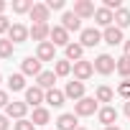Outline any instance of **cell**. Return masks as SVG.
<instances>
[{
    "instance_id": "7a4b0ae2",
    "label": "cell",
    "mask_w": 130,
    "mask_h": 130,
    "mask_svg": "<svg viewBox=\"0 0 130 130\" xmlns=\"http://www.w3.org/2000/svg\"><path fill=\"white\" fill-rule=\"evenodd\" d=\"M115 67H117V61L110 56V54H100L97 59H94V72H100V74H112L115 72Z\"/></svg>"
},
{
    "instance_id": "ba28073f",
    "label": "cell",
    "mask_w": 130,
    "mask_h": 130,
    "mask_svg": "<svg viewBox=\"0 0 130 130\" xmlns=\"http://www.w3.org/2000/svg\"><path fill=\"white\" fill-rule=\"evenodd\" d=\"M8 38H10L13 43H23V41H28V38H31V31H28L23 23H13V26H10V31H8Z\"/></svg>"
},
{
    "instance_id": "4316f807",
    "label": "cell",
    "mask_w": 130,
    "mask_h": 130,
    "mask_svg": "<svg viewBox=\"0 0 130 130\" xmlns=\"http://www.w3.org/2000/svg\"><path fill=\"white\" fill-rule=\"evenodd\" d=\"M115 72H117L122 79H130V59H127V56H120V59H117Z\"/></svg>"
},
{
    "instance_id": "2e32d148",
    "label": "cell",
    "mask_w": 130,
    "mask_h": 130,
    "mask_svg": "<svg viewBox=\"0 0 130 130\" xmlns=\"http://www.w3.org/2000/svg\"><path fill=\"white\" fill-rule=\"evenodd\" d=\"M28 31H31V38H33V41H38V43H43V41L51 36V28H48V23H33Z\"/></svg>"
},
{
    "instance_id": "8fae6325",
    "label": "cell",
    "mask_w": 130,
    "mask_h": 130,
    "mask_svg": "<svg viewBox=\"0 0 130 130\" xmlns=\"http://www.w3.org/2000/svg\"><path fill=\"white\" fill-rule=\"evenodd\" d=\"M48 13H51V10H48L46 3H33V8H31L28 15H31L33 23H46V21H48Z\"/></svg>"
},
{
    "instance_id": "44dd1931",
    "label": "cell",
    "mask_w": 130,
    "mask_h": 130,
    "mask_svg": "<svg viewBox=\"0 0 130 130\" xmlns=\"http://www.w3.org/2000/svg\"><path fill=\"white\" fill-rule=\"evenodd\" d=\"M64 100H67V94H64L61 89H56V87L46 92V102H48L51 107H61V105H64Z\"/></svg>"
},
{
    "instance_id": "e0dca14e",
    "label": "cell",
    "mask_w": 130,
    "mask_h": 130,
    "mask_svg": "<svg viewBox=\"0 0 130 130\" xmlns=\"http://www.w3.org/2000/svg\"><path fill=\"white\" fill-rule=\"evenodd\" d=\"M56 127H59V130H77V127H79L77 115H74V112H64V115H59Z\"/></svg>"
},
{
    "instance_id": "d590c367",
    "label": "cell",
    "mask_w": 130,
    "mask_h": 130,
    "mask_svg": "<svg viewBox=\"0 0 130 130\" xmlns=\"http://www.w3.org/2000/svg\"><path fill=\"white\" fill-rule=\"evenodd\" d=\"M8 120H10L8 115H0V130H8V125H10Z\"/></svg>"
},
{
    "instance_id": "f546056e",
    "label": "cell",
    "mask_w": 130,
    "mask_h": 130,
    "mask_svg": "<svg viewBox=\"0 0 130 130\" xmlns=\"http://www.w3.org/2000/svg\"><path fill=\"white\" fill-rule=\"evenodd\" d=\"M33 0H13V13H31Z\"/></svg>"
},
{
    "instance_id": "7402d4cb",
    "label": "cell",
    "mask_w": 130,
    "mask_h": 130,
    "mask_svg": "<svg viewBox=\"0 0 130 130\" xmlns=\"http://www.w3.org/2000/svg\"><path fill=\"white\" fill-rule=\"evenodd\" d=\"M82 56H84V46L82 43H69L67 46V61H82Z\"/></svg>"
},
{
    "instance_id": "ac0fdd59",
    "label": "cell",
    "mask_w": 130,
    "mask_h": 130,
    "mask_svg": "<svg viewBox=\"0 0 130 130\" xmlns=\"http://www.w3.org/2000/svg\"><path fill=\"white\" fill-rule=\"evenodd\" d=\"M61 26L67 28V31H82V18L74 15V10H67L61 15Z\"/></svg>"
},
{
    "instance_id": "f1b7e54d",
    "label": "cell",
    "mask_w": 130,
    "mask_h": 130,
    "mask_svg": "<svg viewBox=\"0 0 130 130\" xmlns=\"http://www.w3.org/2000/svg\"><path fill=\"white\" fill-rule=\"evenodd\" d=\"M13 48H15V43L10 38H0V59H10L13 56Z\"/></svg>"
},
{
    "instance_id": "1f68e13d",
    "label": "cell",
    "mask_w": 130,
    "mask_h": 130,
    "mask_svg": "<svg viewBox=\"0 0 130 130\" xmlns=\"http://www.w3.org/2000/svg\"><path fill=\"white\" fill-rule=\"evenodd\" d=\"M13 130H36V125L31 120H15L13 122Z\"/></svg>"
},
{
    "instance_id": "5b68a950",
    "label": "cell",
    "mask_w": 130,
    "mask_h": 130,
    "mask_svg": "<svg viewBox=\"0 0 130 130\" xmlns=\"http://www.w3.org/2000/svg\"><path fill=\"white\" fill-rule=\"evenodd\" d=\"M102 41V33L97 31V28H82V36H79V43L84 46V48H92V46H97Z\"/></svg>"
},
{
    "instance_id": "3957f363",
    "label": "cell",
    "mask_w": 130,
    "mask_h": 130,
    "mask_svg": "<svg viewBox=\"0 0 130 130\" xmlns=\"http://www.w3.org/2000/svg\"><path fill=\"white\" fill-rule=\"evenodd\" d=\"M72 72H74V79H77V82H87V79L94 74V64L87 61V59H82V61L74 64V69H72Z\"/></svg>"
},
{
    "instance_id": "30bf717a",
    "label": "cell",
    "mask_w": 130,
    "mask_h": 130,
    "mask_svg": "<svg viewBox=\"0 0 130 130\" xmlns=\"http://www.w3.org/2000/svg\"><path fill=\"white\" fill-rule=\"evenodd\" d=\"M102 41H105V43H110V46H120V43H125V38H122V31H120L117 26H110V28H105V31H102Z\"/></svg>"
},
{
    "instance_id": "74e56055",
    "label": "cell",
    "mask_w": 130,
    "mask_h": 130,
    "mask_svg": "<svg viewBox=\"0 0 130 130\" xmlns=\"http://www.w3.org/2000/svg\"><path fill=\"white\" fill-rule=\"evenodd\" d=\"M125 115H127V117H130V100H127V102H125Z\"/></svg>"
},
{
    "instance_id": "d4e9b609",
    "label": "cell",
    "mask_w": 130,
    "mask_h": 130,
    "mask_svg": "<svg viewBox=\"0 0 130 130\" xmlns=\"http://www.w3.org/2000/svg\"><path fill=\"white\" fill-rule=\"evenodd\" d=\"M8 89H10V92H21V89H26V77H23V74H10V79H8Z\"/></svg>"
},
{
    "instance_id": "5bb4252c",
    "label": "cell",
    "mask_w": 130,
    "mask_h": 130,
    "mask_svg": "<svg viewBox=\"0 0 130 130\" xmlns=\"http://www.w3.org/2000/svg\"><path fill=\"white\" fill-rule=\"evenodd\" d=\"M94 3H89V0H77L74 3V15L79 18H94Z\"/></svg>"
},
{
    "instance_id": "b9f144b4",
    "label": "cell",
    "mask_w": 130,
    "mask_h": 130,
    "mask_svg": "<svg viewBox=\"0 0 130 130\" xmlns=\"http://www.w3.org/2000/svg\"><path fill=\"white\" fill-rule=\"evenodd\" d=\"M0 82H3V77H0Z\"/></svg>"
},
{
    "instance_id": "9c48e42d",
    "label": "cell",
    "mask_w": 130,
    "mask_h": 130,
    "mask_svg": "<svg viewBox=\"0 0 130 130\" xmlns=\"http://www.w3.org/2000/svg\"><path fill=\"white\" fill-rule=\"evenodd\" d=\"M48 38H51V43H54V46H64V48L72 43V41H69V31L64 28V26H54Z\"/></svg>"
},
{
    "instance_id": "83f0119b",
    "label": "cell",
    "mask_w": 130,
    "mask_h": 130,
    "mask_svg": "<svg viewBox=\"0 0 130 130\" xmlns=\"http://www.w3.org/2000/svg\"><path fill=\"white\" fill-rule=\"evenodd\" d=\"M112 97H115V92H112L107 84L97 87V92H94V100H97V102H112Z\"/></svg>"
},
{
    "instance_id": "d6986e66",
    "label": "cell",
    "mask_w": 130,
    "mask_h": 130,
    "mask_svg": "<svg viewBox=\"0 0 130 130\" xmlns=\"http://www.w3.org/2000/svg\"><path fill=\"white\" fill-rule=\"evenodd\" d=\"M112 21H115V13H112V10H107V8H97V10H94V23H97V26L110 28Z\"/></svg>"
},
{
    "instance_id": "60d3db41",
    "label": "cell",
    "mask_w": 130,
    "mask_h": 130,
    "mask_svg": "<svg viewBox=\"0 0 130 130\" xmlns=\"http://www.w3.org/2000/svg\"><path fill=\"white\" fill-rule=\"evenodd\" d=\"M77 130H87V127H77Z\"/></svg>"
},
{
    "instance_id": "4fadbf2b",
    "label": "cell",
    "mask_w": 130,
    "mask_h": 130,
    "mask_svg": "<svg viewBox=\"0 0 130 130\" xmlns=\"http://www.w3.org/2000/svg\"><path fill=\"white\" fill-rule=\"evenodd\" d=\"M97 120H100L105 127H110V125H115V122H117V110H115V107H110V105H105V107H100Z\"/></svg>"
},
{
    "instance_id": "4dcf8cb0",
    "label": "cell",
    "mask_w": 130,
    "mask_h": 130,
    "mask_svg": "<svg viewBox=\"0 0 130 130\" xmlns=\"http://www.w3.org/2000/svg\"><path fill=\"white\" fill-rule=\"evenodd\" d=\"M117 94L125 97V100H130V79H122V82L117 84Z\"/></svg>"
},
{
    "instance_id": "e575fe53",
    "label": "cell",
    "mask_w": 130,
    "mask_h": 130,
    "mask_svg": "<svg viewBox=\"0 0 130 130\" xmlns=\"http://www.w3.org/2000/svg\"><path fill=\"white\" fill-rule=\"evenodd\" d=\"M10 105V97H8V92H3L0 89V107H8Z\"/></svg>"
},
{
    "instance_id": "ab89813d",
    "label": "cell",
    "mask_w": 130,
    "mask_h": 130,
    "mask_svg": "<svg viewBox=\"0 0 130 130\" xmlns=\"http://www.w3.org/2000/svg\"><path fill=\"white\" fill-rule=\"evenodd\" d=\"M105 130H120V127H117V125H110V127H105Z\"/></svg>"
},
{
    "instance_id": "cb8c5ba5",
    "label": "cell",
    "mask_w": 130,
    "mask_h": 130,
    "mask_svg": "<svg viewBox=\"0 0 130 130\" xmlns=\"http://www.w3.org/2000/svg\"><path fill=\"white\" fill-rule=\"evenodd\" d=\"M48 120H51V112H48L46 107H36V110H33V117H31L33 125H46Z\"/></svg>"
},
{
    "instance_id": "9a60e30c",
    "label": "cell",
    "mask_w": 130,
    "mask_h": 130,
    "mask_svg": "<svg viewBox=\"0 0 130 130\" xmlns=\"http://www.w3.org/2000/svg\"><path fill=\"white\" fill-rule=\"evenodd\" d=\"M64 94H67L69 100H74V102H79L82 97H84V82H67V89H64Z\"/></svg>"
},
{
    "instance_id": "52a82bcc",
    "label": "cell",
    "mask_w": 130,
    "mask_h": 130,
    "mask_svg": "<svg viewBox=\"0 0 130 130\" xmlns=\"http://www.w3.org/2000/svg\"><path fill=\"white\" fill-rule=\"evenodd\" d=\"M41 102H46V92L41 87H28L26 89V105L36 110V107H41Z\"/></svg>"
},
{
    "instance_id": "6da1fadb",
    "label": "cell",
    "mask_w": 130,
    "mask_h": 130,
    "mask_svg": "<svg viewBox=\"0 0 130 130\" xmlns=\"http://www.w3.org/2000/svg\"><path fill=\"white\" fill-rule=\"evenodd\" d=\"M94 112H100V102L94 97H82L79 102H74V115L77 117H89Z\"/></svg>"
},
{
    "instance_id": "7c38bea8",
    "label": "cell",
    "mask_w": 130,
    "mask_h": 130,
    "mask_svg": "<svg viewBox=\"0 0 130 130\" xmlns=\"http://www.w3.org/2000/svg\"><path fill=\"white\" fill-rule=\"evenodd\" d=\"M26 112H28V105H26V102H15V100H13V102L5 107V115H8L10 120H13V117H15V120H26Z\"/></svg>"
},
{
    "instance_id": "8d00e7d4",
    "label": "cell",
    "mask_w": 130,
    "mask_h": 130,
    "mask_svg": "<svg viewBox=\"0 0 130 130\" xmlns=\"http://www.w3.org/2000/svg\"><path fill=\"white\" fill-rule=\"evenodd\" d=\"M122 51H125V56L130 59V41H125V43H122Z\"/></svg>"
},
{
    "instance_id": "ffe728a7",
    "label": "cell",
    "mask_w": 130,
    "mask_h": 130,
    "mask_svg": "<svg viewBox=\"0 0 130 130\" xmlns=\"http://www.w3.org/2000/svg\"><path fill=\"white\" fill-rule=\"evenodd\" d=\"M36 79H38V82H36V87H41L43 92L54 89V84H56V74H54V72H41Z\"/></svg>"
},
{
    "instance_id": "277c9868",
    "label": "cell",
    "mask_w": 130,
    "mask_h": 130,
    "mask_svg": "<svg viewBox=\"0 0 130 130\" xmlns=\"http://www.w3.org/2000/svg\"><path fill=\"white\" fill-rule=\"evenodd\" d=\"M43 69H41V61L36 59V56H26L23 61H21V74L23 77H38Z\"/></svg>"
},
{
    "instance_id": "f35d334b",
    "label": "cell",
    "mask_w": 130,
    "mask_h": 130,
    "mask_svg": "<svg viewBox=\"0 0 130 130\" xmlns=\"http://www.w3.org/2000/svg\"><path fill=\"white\" fill-rule=\"evenodd\" d=\"M3 10H5V3H3V0H0V15H3Z\"/></svg>"
},
{
    "instance_id": "8992f818",
    "label": "cell",
    "mask_w": 130,
    "mask_h": 130,
    "mask_svg": "<svg viewBox=\"0 0 130 130\" xmlns=\"http://www.w3.org/2000/svg\"><path fill=\"white\" fill-rule=\"evenodd\" d=\"M36 59L43 64V61H56V46L51 43V41H43V43H38V48H36Z\"/></svg>"
},
{
    "instance_id": "d6a6232c",
    "label": "cell",
    "mask_w": 130,
    "mask_h": 130,
    "mask_svg": "<svg viewBox=\"0 0 130 130\" xmlns=\"http://www.w3.org/2000/svg\"><path fill=\"white\" fill-rule=\"evenodd\" d=\"M46 5H48V10H64V0H46Z\"/></svg>"
},
{
    "instance_id": "836d02e7",
    "label": "cell",
    "mask_w": 130,
    "mask_h": 130,
    "mask_svg": "<svg viewBox=\"0 0 130 130\" xmlns=\"http://www.w3.org/2000/svg\"><path fill=\"white\" fill-rule=\"evenodd\" d=\"M10 31V23H8V18L5 15H0V33H8Z\"/></svg>"
},
{
    "instance_id": "603a6c76",
    "label": "cell",
    "mask_w": 130,
    "mask_h": 130,
    "mask_svg": "<svg viewBox=\"0 0 130 130\" xmlns=\"http://www.w3.org/2000/svg\"><path fill=\"white\" fill-rule=\"evenodd\" d=\"M72 69H74V64L67 61V59H59V61L54 64V74H56V77H69Z\"/></svg>"
},
{
    "instance_id": "484cf974",
    "label": "cell",
    "mask_w": 130,
    "mask_h": 130,
    "mask_svg": "<svg viewBox=\"0 0 130 130\" xmlns=\"http://www.w3.org/2000/svg\"><path fill=\"white\" fill-rule=\"evenodd\" d=\"M115 26H117L120 31L130 26V10H127V8H120V10L115 13Z\"/></svg>"
}]
</instances>
